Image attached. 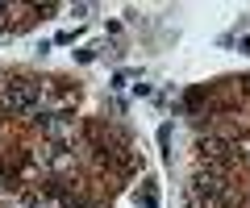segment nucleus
Masks as SVG:
<instances>
[{"label": "nucleus", "instance_id": "4", "mask_svg": "<svg viewBox=\"0 0 250 208\" xmlns=\"http://www.w3.org/2000/svg\"><path fill=\"white\" fill-rule=\"evenodd\" d=\"M0 34H4V4H0Z\"/></svg>", "mask_w": 250, "mask_h": 208}, {"label": "nucleus", "instance_id": "3", "mask_svg": "<svg viewBox=\"0 0 250 208\" xmlns=\"http://www.w3.org/2000/svg\"><path fill=\"white\" fill-rule=\"evenodd\" d=\"M38 121H42V129H46L50 137H67V133L75 129V117H71V113H54V117H38Z\"/></svg>", "mask_w": 250, "mask_h": 208}, {"label": "nucleus", "instance_id": "1", "mask_svg": "<svg viewBox=\"0 0 250 208\" xmlns=\"http://www.w3.org/2000/svg\"><path fill=\"white\" fill-rule=\"evenodd\" d=\"M188 204L192 208H225V183L221 175H196L188 188Z\"/></svg>", "mask_w": 250, "mask_h": 208}, {"label": "nucleus", "instance_id": "2", "mask_svg": "<svg viewBox=\"0 0 250 208\" xmlns=\"http://www.w3.org/2000/svg\"><path fill=\"white\" fill-rule=\"evenodd\" d=\"M4 104H9L13 113H21V117H34V113L42 109V88H38V83H9Z\"/></svg>", "mask_w": 250, "mask_h": 208}]
</instances>
